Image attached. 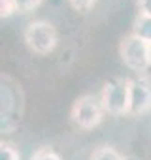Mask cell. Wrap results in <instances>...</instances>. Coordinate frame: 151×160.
Listing matches in <instances>:
<instances>
[{"mask_svg": "<svg viewBox=\"0 0 151 160\" xmlns=\"http://www.w3.org/2000/svg\"><path fill=\"white\" fill-rule=\"evenodd\" d=\"M23 36L29 49L36 55H49L59 45V32L49 21H32Z\"/></svg>", "mask_w": 151, "mask_h": 160, "instance_id": "cell-1", "label": "cell"}, {"mask_svg": "<svg viewBox=\"0 0 151 160\" xmlns=\"http://www.w3.org/2000/svg\"><path fill=\"white\" fill-rule=\"evenodd\" d=\"M100 102L104 111L110 115L128 113V104H130L128 79H110V81H106L100 92Z\"/></svg>", "mask_w": 151, "mask_h": 160, "instance_id": "cell-2", "label": "cell"}, {"mask_svg": "<svg viewBox=\"0 0 151 160\" xmlns=\"http://www.w3.org/2000/svg\"><path fill=\"white\" fill-rule=\"evenodd\" d=\"M102 115H104L102 102L96 96H93V94L80 96L74 102L72 111H70L72 122L80 130H93V128H96L102 122Z\"/></svg>", "mask_w": 151, "mask_h": 160, "instance_id": "cell-3", "label": "cell"}, {"mask_svg": "<svg viewBox=\"0 0 151 160\" xmlns=\"http://www.w3.org/2000/svg\"><path fill=\"white\" fill-rule=\"evenodd\" d=\"M119 55L125 66L132 72H147L149 66V43L134 34H128L119 43Z\"/></svg>", "mask_w": 151, "mask_h": 160, "instance_id": "cell-4", "label": "cell"}, {"mask_svg": "<svg viewBox=\"0 0 151 160\" xmlns=\"http://www.w3.org/2000/svg\"><path fill=\"white\" fill-rule=\"evenodd\" d=\"M130 87V104L128 115H142L151 109V83L145 75L128 79Z\"/></svg>", "mask_w": 151, "mask_h": 160, "instance_id": "cell-5", "label": "cell"}, {"mask_svg": "<svg viewBox=\"0 0 151 160\" xmlns=\"http://www.w3.org/2000/svg\"><path fill=\"white\" fill-rule=\"evenodd\" d=\"M132 34L151 45V17L138 15L134 21V27H132Z\"/></svg>", "mask_w": 151, "mask_h": 160, "instance_id": "cell-6", "label": "cell"}, {"mask_svg": "<svg viewBox=\"0 0 151 160\" xmlns=\"http://www.w3.org/2000/svg\"><path fill=\"white\" fill-rule=\"evenodd\" d=\"M91 160H123V156L113 147H98L91 154Z\"/></svg>", "mask_w": 151, "mask_h": 160, "instance_id": "cell-7", "label": "cell"}, {"mask_svg": "<svg viewBox=\"0 0 151 160\" xmlns=\"http://www.w3.org/2000/svg\"><path fill=\"white\" fill-rule=\"evenodd\" d=\"M0 160H19V151L12 143L2 141L0 143Z\"/></svg>", "mask_w": 151, "mask_h": 160, "instance_id": "cell-8", "label": "cell"}, {"mask_svg": "<svg viewBox=\"0 0 151 160\" xmlns=\"http://www.w3.org/2000/svg\"><path fill=\"white\" fill-rule=\"evenodd\" d=\"M44 0H13L15 4V10L21 12V13H29V12H34Z\"/></svg>", "mask_w": 151, "mask_h": 160, "instance_id": "cell-9", "label": "cell"}, {"mask_svg": "<svg viewBox=\"0 0 151 160\" xmlns=\"http://www.w3.org/2000/svg\"><path fill=\"white\" fill-rule=\"evenodd\" d=\"M32 160H60V156H59L53 149H49V147H42V149H38V151L34 152Z\"/></svg>", "mask_w": 151, "mask_h": 160, "instance_id": "cell-10", "label": "cell"}, {"mask_svg": "<svg viewBox=\"0 0 151 160\" xmlns=\"http://www.w3.org/2000/svg\"><path fill=\"white\" fill-rule=\"evenodd\" d=\"M95 2H96V0H70L72 8H74L76 12H81V13L89 12V10L95 6Z\"/></svg>", "mask_w": 151, "mask_h": 160, "instance_id": "cell-11", "label": "cell"}, {"mask_svg": "<svg viewBox=\"0 0 151 160\" xmlns=\"http://www.w3.org/2000/svg\"><path fill=\"white\" fill-rule=\"evenodd\" d=\"M15 4H13V0H0V17L6 19L10 17L12 13H15Z\"/></svg>", "mask_w": 151, "mask_h": 160, "instance_id": "cell-12", "label": "cell"}, {"mask_svg": "<svg viewBox=\"0 0 151 160\" xmlns=\"http://www.w3.org/2000/svg\"><path fill=\"white\" fill-rule=\"evenodd\" d=\"M138 10H140V15L151 17V0H138Z\"/></svg>", "mask_w": 151, "mask_h": 160, "instance_id": "cell-13", "label": "cell"}, {"mask_svg": "<svg viewBox=\"0 0 151 160\" xmlns=\"http://www.w3.org/2000/svg\"><path fill=\"white\" fill-rule=\"evenodd\" d=\"M147 73H151V45H149V66H147Z\"/></svg>", "mask_w": 151, "mask_h": 160, "instance_id": "cell-14", "label": "cell"}]
</instances>
